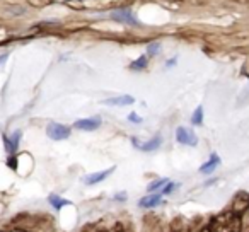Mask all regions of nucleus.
<instances>
[{"instance_id": "nucleus-1", "label": "nucleus", "mask_w": 249, "mask_h": 232, "mask_svg": "<svg viewBox=\"0 0 249 232\" xmlns=\"http://www.w3.org/2000/svg\"><path fill=\"white\" fill-rule=\"evenodd\" d=\"M212 232H239L241 231V218L234 212H227L215 217L210 224Z\"/></svg>"}, {"instance_id": "nucleus-2", "label": "nucleus", "mask_w": 249, "mask_h": 232, "mask_svg": "<svg viewBox=\"0 0 249 232\" xmlns=\"http://www.w3.org/2000/svg\"><path fill=\"white\" fill-rule=\"evenodd\" d=\"M70 133H72L70 126L62 125V123H50V125L46 126V135L52 140H56V142H58V140H67L70 137Z\"/></svg>"}, {"instance_id": "nucleus-3", "label": "nucleus", "mask_w": 249, "mask_h": 232, "mask_svg": "<svg viewBox=\"0 0 249 232\" xmlns=\"http://www.w3.org/2000/svg\"><path fill=\"white\" fill-rule=\"evenodd\" d=\"M77 130H82V132H94L101 126V118L99 116H92V118H82V120H77L73 123Z\"/></svg>"}, {"instance_id": "nucleus-4", "label": "nucleus", "mask_w": 249, "mask_h": 232, "mask_svg": "<svg viewBox=\"0 0 249 232\" xmlns=\"http://www.w3.org/2000/svg\"><path fill=\"white\" fill-rule=\"evenodd\" d=\"M176 139L179 143H183V145H191L195 147L198 143V139L196 135H195L191 130L184 128V126H179V128L176 130Z\"/></svg>"}, {"instance_id": "nucleus-5", "label": "nucleus", "mask_w": 249, "mask_h": 232, "mask_svg": "<svg viewBox=\"0 0 249 232\" xmlns=\"http://www.w3.org/2000/svg\"><path fill=\"white\" fill-rule=\"evenodd\" d=\"M114 169L116 167L111 166L109 169H104V171H99V173H92V174H87L86 178H84V184H87V186H92V184H99L101 181L106 179L109 174L114 173Z\"/></svg>"}, {"instance_id": "nucleus-6", "label": "nucleus", "mask_w": 249, "mask_h": 232, "mask_svg": "<svg viewBox=\"0 0 249 232\" xmlns=\"http://www.w3.org/2000/svg\"><path fill=\"white\" fill-rule=\"evenodd\" d=\"M132 143L137 147V149L142 150V152H152V150H157L160 145H162V139H160V137H154V139L147 140L145 143H142V142H139V140H137L135 137H133Z\"/></svg>"}, {"instance_id": "nucleus-7", "label": "nucleus", "mask_w": 249, "mask_h": 232, "mask_svg": "<svg viewBox=\"0 0 249 232\" xmlns=\"http://www.w3.org/2000/svg\"><path fill=\"white\" fill-rule=\"evenodd\" d=\"M111 18L118 22H124V24H137V19L130 9H120V11L111 12Z\"/></svg>"}, {"instance_id": "nucleus-8", "label": "nucleus", "mask_w": 249, "mask_h": 232, "mask_svg": "<svg viewBox=\"0 0 249 232\" xmlns=\"http://www.w3.org/2000/svg\"><path fill=\"white\" fill-rule=\"evenodd\" d=\"M248 208H249V195L237 193V196L234 198V203H232V212L241 215V214H244Z\"/></svg>"}, {"instance_id": "nucleus-9", "label": "nucleus", "mask_w": 249, "mask_h": 232, "mask_svg": "<svg viewBox=\"0 0 249 232\" xmlns=\"http://www.w3.org/2000/svg\"><path fill=\"white\" fill-rule=\"evenodd\" d=\"M160 203H162V195L150 193V195H147V196L140 198L139 207L140 208H154V207H159Z\"/></svg>"}, {"instance_id": "nucleus-10", "label": "nucleus", "mask_w": 249, "mask_h": 232, "mask_svg": "<svg viewBox=\"0 0 249 232\" xmlns=\"http://www.w3.org/2000/svg\"><path fill=\"white\" fill-rule=\"evenodd\" d=\"M135 103V97L130 96V94H124V96H116V97H109V99H104L103 104L107 106H130V104Z\"/></svg>"}, {"instance_id": "nucleus-11", "label": "nucleus", "mask_w": 249, "mask_h": 232, "mask_svg": "<svg viewBox=\"0 0 249 232\" xmlns=\"http://www.w3.org/2000/svg\"><path fill=\"white\" fill-rule=\"evenodd\" d=\"M218 164H220V157H218L217 154H212V156H210V161H207V162H205L203 166L200 167V173H203V174L213 173V171L217 169Z\"/></svg>"}, {"instance_id": "nucleus-12", "label": "nucleus", "mask_w": 249, "mask_h": 232, "mask_svg": "<svg viewBox=\"0 0 249 232\" xmlns=\"http://www.w3.org/2000/svg\"><path fill=\"white\" fill-rule=\"evenodd\" d=\"M19 140H21V132H16L12 137H4L5 142V149H7L9 154H14L19 147Z\"/></svg>"}, {"instance_id": "nucleus-13", "label": "nucleus", "mask_w": 249, "mask_h": 232, "mask_svg": "<svg viewBox=\"0 0 249 232\" xmlns=\"http://www.w3.org/2000/svg\"><path fill=\"white\" fill-rule=\"evenodd\" d=\"M48 201L53 205V207L56 208V210H62L63 207H67V205H72V201L70 200H65V198L58 196V195H50L48 196Z\"/></svg>"}, {"instance_id": "nucleus-14", "label": "nucleus", "mask_w": 249, "mask_h": 232, "mask_svg": "<svg viewBox=\"0 0 249 232\" xmlns=\"http://www.w3.org/2000/svg\"><path fill=\"white\" fill-rule=\"evenodd\" d=\"M147 63H149V56L142 55V56H139V58H137L135 62L132 63V65H130V69L137 70V72H140V70H145Z\"/></svg>"}, {"instance_id": "nucleus-15", "label": "nucleus", "mask_w": 249, "mask_h": 232, "mask_svg": "<svg viewBox=\"0 0 249 232\" xmlns=\"http://www.w3.org/2000/svg\"><path fill=\"white\" fill-rule=\"evenodd\" d=\"M191 123H193V125H196V126L203 123V107H201V106H198L196 109H195L193 116H191Z\"/></svg>"}, {"instance_id": "nucleus-16", "label": "nucleus", "mask_w": 249, "mask_h": 232, "mask_svg": "<svg viewBox=\"0 0 249 232\" xmlns=\"http://www.w3.org/2000/svg\"><path fill=\"white\" fill-rule=\"evenodd\" d=\"M167 183H169V179H167V178H162V179H157V181H154V183H150V184H149V188H147V190H149L150 193H152V191L159 190V188H164Z\"/></svg>"}, {"instance_id": "nucleus-17", "label": "nucleus", "mask_w": 249, "mask_h": 232, "mask_svg": "<svg viewBox=\"0 0 249 232\" xmlns=\"http://www.w3.org/2000/svg\"><path fill=\"white\" fill-rule=\"evenodd\" d=\"M174 188H176V184L171 183V181H169V183H167L166 186L162 188V195H171L174 191Z\"/></svg>"}, {"instance_id": "nucleus-18", "label": "nucleus", "mask_w": 249, "mask_h": 232, "mask_svg": "<svg viewBox=\"0 0 249 232\" xmlns=\"http://www.w3.org/2000/svg\"><path fill=\"white\" fill-rule=\"evenodd\" d=\"M128 122H132V123H142V116H139L137 113H130L128 114Z\"/></svg>"}, {"instance_id": "nucleus-19", "label": "nucleus", "mask_w": 249, "mask_h": 232, "mask_svg": "<svg viewBox=\"0 0 249 232\" xmlns=\"http://www.w3.org/2000/svg\"><path fill=\"white\" fill-rule=\"evenodd\" d=\"M157 50H159V43H152V45L147 48V53H149V56H150V55H154Z\"/></svg>"}, {"instance_id": "nucleus-20", "label": "nucleus", "mask_w": 249, "mask_h": 232, "mask_svg": "<svg viewBox=\"0 0 249 232\" xmlns=\"http://www.w3.org/2000/svg\"><path fill=\"white\" fill-rule=\"evenodd\" d=\"M7 166L11 167V169H18V159H16V157H11V159L7 161Z\"/></svg>"}, {"instance_id": "nucleus-21", "label": "nucleus", "mask_w": 249, "mask_h": 232, "mask_svg": "<svg viewBox=\"0 0 249 232\" xmlns=\"http://www.w3.org/2000/svg\"><path fill=\"white\" fill-rule=\"evenodd\" d=\"M116 200H126V195H116Z\"/></svg>"}, {"instance_id": "nucleus-22", "label": "nucleus", "mask_w": 249, "mask_h": 232, "mask_svg": "<svg viewBox=\"0 0 249 232\" xmlns=\"http://www.w3.org/2000/svg\"><path fill=\"white\" fill-rule=\"evenodd\" d=\"M7 56H9V55H2V58H0V65H2V63H5V60H7Z\"/></svg>"}]
</instances>
